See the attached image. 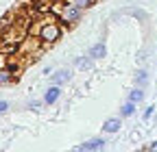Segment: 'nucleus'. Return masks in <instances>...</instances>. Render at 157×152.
I'll use <instances>...</instances> for the list:
<instances>
[{
    "mask_svg": "<svg viewBox=\"0 0 157 152\" xmlns=\"http://www.w3.org/2000/svg\"><path fill=\"white\" fill-rule=\"evenodd\" d=\"M48 11L52 15H57L59 22H61L66 28L76 26L78 22H81V17H83V9H78L76 5L68 2V0H52L50 7H48Z\"/></svg>",
    "mask_w": 157,
    "mask_h": 152,
    "instance_id": "f257e3e1",
    "label": "nucleus"
},
{
    "mask_svg": "<svg viewBox=\"0 0 157 152\" xmlns=\"http://www.w3.org/2000/svg\"><path fill=\"white\" fill-rule=\"evenodd\" d=\"M61 35H63V24L59 22V17H57V15H52V13L48 11V15L39 20L37 37L42 39L44 48H50L52 44H57L59 39H61Z\"/></svg>",
    "mask_w": 157,
    "mask_h": 152,
    "instance_id": "f03ea898",
    "label": "nucleus"
},
{
    "mask_svg": "<svg viewBox=\"0 0 157 152\" xmlns=\"http://www.w3.org/2000/svg\"><path fill=\"white\" fill-rule=\"evenodd\" d=\"M105 148H107V139H103V137H92V139L83 141L81 146H76L74 150H78V152H96V150H105Z\"/></svg>",
    "mask_w": 157,
    "mask_h": 152,
    "instance_id": "7ed1b4c3",
    "label": "nucleus"
},
{
    "mask_svg": "<svg viewBox=\"0 0 157 152\" xmlns=\"http://www.w3.org/2000/svg\"><path fill=\"white\" fill-rule=\"evenodd\" d=\"M72 81V70H68V67H61V70H57L55 74H50V83L52 85H66V83H70Z\"/></svg>",
    "mask_w": 157,
    "mask_h": 152,
    "instance_id": "20e7f679",
    "label": "nucleus"
},
{
    "mask_svg": "<svg viewBox=\"0 0 157 152\" xmlns=\"http://www.w3.org/2000/svg\"><path fill=\"white\" fill-rule=\"evenodd\" d=\"M59 98H61V87H59V85H50V87L44 91V98H42V100H44V104L50 107V104H55Z\"/></svg>",
    "mask_w": 157,
    "mask_h": 152,
    "instance_id": "39448f33",
    "label": "nucleus"
},
{
    "mask_svg": "<svg viewBox=\"0 0 157 152\" xmlns=\"http://www.w3.org/2000/svg\"><path fill=\"white\" fill-rule=\"evenodd\" d=\"M120 126H122V118H120V115H118V118H109V120H105V124H103V132L113 135V132L120 130Z\"/></svg>",
    "mask_w": 157,
    "mask_h": 152,
    "instance_id": "423d86ee",
    "label": "nucleus"
},
{
    "mask_svg": "<svg viewBox=\"0 0 157 152\" xmlns=\"http://www.w3.org/2000/svg\"><path fill=\"white\" fill-rule=\"evenodd\" d=\"M15 78H17V74H15L13 70H9V67H2V70H0V87L13 85Z\"/></svg>",
    "mask_w": 157,
    "mask_h": 152,
    "instance_id": "0eeeda50",
    "label": "nucleus"
},
{
    "mask_svg": "<svg viewBox=\"0 0 157 152\" xmlns=\"http://www.w3.org/2000/svg\"><path fill=\"white\" fill-rule=\"evenodd\" d=\"M94 61H98V59H103V56H107V48H105V42H96L92 48H90V52H87Z\"/></svg>",
    "mask_w": 157,
    "mask_h": 152,
    "instance_id": "6e6552de",
    "label": "nucleus"
},
{
    "mask_svg": "<svg viewBox=\"0 0 157 152\" xmlns=\"http://www.w3.org/2000/svg\"><path fill=\"white\" fill-rule=\"evenodd\" d=\"M144 96H146V91H144V87H133L131 91H129V100L131 102H135V104H140L142 100H144Z\"/></svg>",
    "mask_w": 157,
    "mask_h": 152,
    "instance_id": "1a4fd4ad",
    "label": "nucleus"
},
{
    "mask_svg": "<svg viewBox=\"0 0 157 152\" xmlns=\"http://www.w3.org/2000/svg\"><path fill=\"white\" fill-rule=\"evenodd\" d=\"M74 65L78 67V70H90L92 65H94V59L87 54V56H76V61H74Z\"/></svg>",
    "mask_w": 157,
    "mask_h": 152,
    "instance_id": "9d476101",
    "label": "nucleus"
},
{
    "mask_svg": "<svg viewBox=\"0 0 157 152\" xmlns=\"http://www.w3.org/2000/svg\"><path fill=\"white\" fill-rule=\"evenodd\" d=\"M135 102H131V100H127L122 107H120V118H131L133 115V113H135Z\"/></svg>",
    "mask_w": 157,
    "mask_h": 152,
    "instance_id": "9b49d317",
    "label": "nucleus"
},
{
    "mask_svg": "<svg viewBox=\"0 0 157 152\" xmlns=\"http://www.w3.org/2000/svg\"><path fill=\"white\" fill-rule=\"evenodd\" d=\"M135 85H137V87H146V85H148V70H137V74H135Z\"/></svg>",
    "mask_w": 157,
    "mask_h": 152,
    "instance_id": "f8f14e48",
    "label": "nucleus"
},
{
    "mask_svg": "<svg viewBox=\"0 0 157 152\" xmlns=\"http://www.w3.org/2000/svg\"><path fill=\"white\" fill-rule=\"evenodd\" d=\"M68 2H72V5H76L78 9L87 11V9H92V7H94V2H96V0H68Z\"/></svg>",
    "mask_w": 157,
    "mask_h": 152,
    "instance_id": "ddd939ff",
    "label": "nucleus"
},
{
    "mask_svg": "<svg viewBox=\"0 0 157 152\" xmlns=\"http://www.w3.org/2000/svg\"><path fill=\"white\" fill-rule=\"evenodd\" d=\"M9 61H11V54L5 52V50H0V70H2V67H9Z\"/></svg>",
    "mask_w": 157,
    "mask_h": 152,
    "instance_id": "4468645a",
    "label": "nucleus"
},
{
    "mask_svg": "<svg viewBox=\"0 0 157 152\" xmlns=\"http://www.w3.org/2000/svg\"><path fill=\"white\" fill-rule=\"evenodd\" d=\"M42 104H44V100H31V102H29V109L39 111V109H42Z\"/></svg>",
    "mask_w": 157,
    "mask_h": 152,
    "instance_id": "2eb2a0df",
    "label": "nucleus"
},
{
    "mask_svg": "<svg viewBox=\"0 0 157 152\" xmlns=\"http://www.w3.org/2000/svg\"><path fill=\"white\" fill-rule=\"evenodd\" d=\"M153 115H155V107H146V111H144V122H148Z\"/></svg>",
    "mask_w": 157,
    "mask_h": 152,
    "instance_id": "dca6fc26",
    "label": "nucleus"
},
{
    "mask_svg": "<svg viewBox=\"0 0 157 152\" xmlns=\"http://www.w3.org/2000/svg\"><path fill=\"white\" fill-rule=\"evenodd\" d=\"M7 111H9V102L7 100H0V115H5Z\"/></svg>",
    "mask_w": 157,
    "mask_h": 152,
    "instance_id": "f3484780",
    "label": "nucleus"
},
{
    "mask_svg": "<svg viewBox=\"0 0 157 152\" xmlns=\"http://www.w3.org/2000/svg\"><path fill=\"white\" fill-rule=\"evenodd\" d=\"M144 150H151V152H157V139H155V141H151L148 146H144Z\"/></svg>",
    "mask_w": 157,
    "mask_h": 152,
    "instance_id": "a211bd4d",
    "label": "nucleus"
}]
</instances>
